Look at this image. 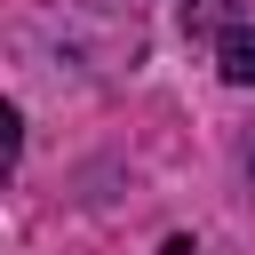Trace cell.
Listing matches in <instances>:
<instances>
[{"label":"cell","mask_w":255,"mask_h":255,"mask_svg":"<svg viewBox=\"0 0 255 255\" xmlns=\"http://www.w3.org/2000/svg\"><path fill=\"white\" fill-rule=\"evenodd\" d=\"M215 72H223L231 88H255V24L223 32V48H215Z\"/></svg>","instance_id":"1"}]
</instances>
